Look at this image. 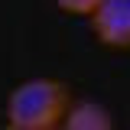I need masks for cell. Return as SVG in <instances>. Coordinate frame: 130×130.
<instances>
[{
	"label": "cell",
	"instance_id": "obj_1",
	"mask_svg": "<svg viewBox=\"0 0 130 130\" xmlns=\"http://www.w3.org/2000/svg\"><path fill=\"white\" fill-rule=\"evenodd\" d=\"M68 111V88L55 78H29L16 85L7 101V120L26 124L36 130L62 127V117Z\"/></svg>",
	"mask_w": 130,
	"mask_h": 130
},
{
	"label": "cell",
	"instance_id": "obj_2",
	"mask_svg": "<svg viewBox=\"0 0 130 130\" xmlns=\"http://www.w3.org/2000/svg\"><path fill=\"white\" fill-rule=\"evenodd\" d=\"M94 36L111 49H130V0H101L91 13Z\"/></svg>",
	"mask_w": 130,
	"mask_h": 130
},
{
	"label": "cell",
	"instance_id": "obj_3",
	"mask_svg": "<svg viewBox=\"0 0 130 130\" xmlns=\"http://www.w3.org/2000/svg\"><path fill=\"white\" fill-rule=\"evenodd\" d=\"M62 130H114V117L107 107H101L94 101H78L65 111Z\"/></svg>",
	"mask_w": 130,
	"mask_h": 130
},
{
	"label": "cell",
	"instance_id": "obj_4",
	"mask_svg": "<svg viewBox=\"0 0 130 130\" xmlns=\"http://www.w3.org/2000/svg\"><path fill=\"white\" fill-rule=\"evenodd\" d=\"M59 7H62L65 13H81V16H91L94 13V7L101 0H55Z\"/></svg>",
	"mask_w": 130,
	"mask_h": 130
},
{
	"label": "cell",
	"instance_id": "obj_5",
	"mask_svg": "<svg viewBox=\"0 0 130 130\" xmlns=\"http://www.w3.org/2000/svg\"><path fill=\"white\" fill-rule=\"evenodd\" d=\"M3 130H36V127H26V124H13V120H7V127Z\"/></svg>",
	"mask_w": 130,
	"mask_h": 130
}]
</instances>
